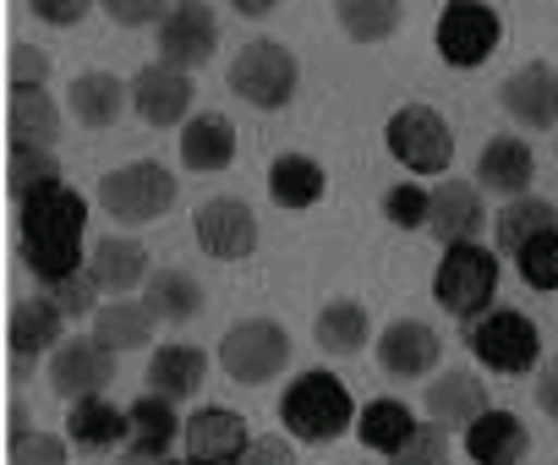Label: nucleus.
Segmentation results:
<instances>
[{
  "mask_svg": "<svg viewBox=\"0 0 558 465\" xmlns=\"http://www.w3.org/2000/svg\"><path fill=\"white\" fill-rule=\"evenodd\" d=\"M324 186H329V175L313 154H279L268 164V197L279 208H313L324 197Z\"/></svg>",
  "mask_w": 558,
  "mask_h": 465,
  "instance_id": "27",
  "label": "nucleus"
},
{
  "mask_svg": "<svg viewBox=\"0 0 558 465\" xmlns=\"http://www.w3.org/2000/svg\"><path fill=\"white\" fill-rule=\"evenodd\" d=\"M88 269L99 274V285H105V291L132 296V291L148 280V247H143V242H132V236H105V242L94 247V264H88Z\"/></svg>",
  "mask_w": 558,
  "mask_h": 465,
  "instance_id": "29",
  "label": "nucleus"
},
{
  "mask_svg": "<svg viewBox=\"0 0 558 465\" xmlns=\"http://www.w3.org/2000/svg\"><path fill=\"white\" fill-rule=\"evenodd\" d=\"M378 367L389 372V378H427L433 367H438V356H444V340H438V329L433 323H422V318H400V323H389L384 334H378Z\"/></svg>",
  "mask_w": 558,
  "mask_h": 465,
  "instance_id": "16",
  "label": "nucleus"
},
{
  "mask_svg": "<svg viewBox=\"0 0 558 465\" xmlns=\"http://www.w3.org/2000/svg\"><path fill=\"white\" fill-rule=\"evenodd\" d=\"M83 192H72L66 181L34 192L28 203H17V253L28 264V274H39L45 285L83 269Z\"/></svg>",
  "mask_w": 558,
  "mask_h": 465,
  "instance_id": "1",
  "label": "nucleus"
},
{
  "mask_svg": "<svg viewBox=\"0 0 558 465\" xmlns=\"http://www.w3.org/2000/svg\"><path fill=\"white\" fill-rule=\"evenodd\" d=\"M56 181H61L56 148H39V143H12L7 148V192H12V203H28L34 192H45Z\"/></svg>",
  "mask_w": 558,
  "mask_h": 465,
  "instance_id": "35",
  "label": "nucleus"
},
{
  "mask_svg": "<svg viewBox=\"0 0 558 465\" xmlns=\"http://www.w3.org/2000/svg\"><path fill=\"white\" fill-rule=\"evenodd\" d=\"M143 302L159 323H186V318L203 313V285L181 269H159V274L143 280Z\"/></svg>",
  "mask_w": 558,
  "mask_h": 465,
  "instance_id": "32",
  "label": "nucleus"
},
{
  "mask_svg": "<svg viewBox=\"0 0 558 465\" xmlns=\"http://www.w3.org/2000/svg\"><path fill=\"white\" fill-rule=\"evenodd\" d=\"M536 400H542V411L558 421V362L542 367V378H536Z\"/></svg>",
  "mask_w": 558,
  "mask_h": 465,
  "instance_id": "45",
  "label": "nucleus"
},
{
  "mask_svg": "<svg viewBox=\"0 0 558 465\" xmlns=\"http://www.w3.org/2000/svg\"><path fill=\"white\" fill-rule=\"evenodd\" d=\"M175 438H186V421L175 416V400H170V394H143V400L132 405L126 460H165Z\"/></svg>",
  "mask_w": 558,
  "mask_h": 465,
  "instance_id": "18",
  "label": "nucleus"
},
{
  "mask_svg": "<svg viewBox=\"0 0 558 465\" xmlns=\"http://www.w3.org/2000/svg\"><path fill=\"white\" fill-rule=\"evenodd\" d=\"M175 192L181 186L159 159H132V164H121L99 181V203L110 208V219H126V224H148V219L170 213Z\"/></svg>",
  "mask_w": 558,
  "mask_h": 465,
  "instance_id": "6",
  "label": "nucleus"
},
{
  "mask_svg": "<svg viewBox=\"0 0 558 465\" xmlns=\"http://www.w3.org/2000/svg\"><path fill=\"white\" fill-rule=\"evenodd\" d=\"M504 39V23L493 7H482V0H449V7L438 12V56L454 66V72H471L482 66Z\"/></svg>",
  "mask_w": 558,
  "mask_h": 465,
  "instance_id": "9",
  "label": "nucleus"
},
{
  "mask_svg": "<svg viewBox=\"0 0 558 465\" xmlns=\"http://www.w3.org/2000/svg\"><path fill=\"white\" fill-rule=\"evenodd\" d=\"M61 323H66V307L56 296H28V302H12V318H7V345H12V383H23L34 372V362L45 351L61 345Z\"/></svg>",
  "mask_w": 558,
  "mask_h": 465,
  "instance_id": "11",
  "label": "nucleus"
},
{
  "mask_svg": "<svg viewBox=\"0 0 558 465\" xmlns=\"http://www.w3.org/2000/svg\"><path fill=\"white\" fill-rule=\"evenodd\" d=\"M498 105L525 132H553L558 126V72L547 61H531V66L509 72L504 88H498Z\"/></svg>",
  "mask_w": 558,
  "mask_h": 465,
  "instance_id": "14",
  "label": "nucleus"
},
{
  "mask_svg": "<svg viewBox=\"0 0 558 465\" xmlns=\"http://www.w3.org/2000/svg\"><path fill=\"white\" fill-rule=\"evenodd\" d=\"M416 432V416H411V405H400V400H373V405H362V416H356V438L373 449V454H400L405 449V438Z\"/></svg>",
  "mask_w": 558,
  "mask_h": 465,
  "instance_id": "34",
  "label": "nucleus"
},
{
  "mask_svg": "<svg viewBox=\"0 0 558 465\" xmlns=\"http://www.w3.org/2000/svg\"><path fill=\"white\" fill-rule=\"evenodd\" d=\"M487 411V389L476 372H438L433 378V394H427V416L444 421V427H471L476 416Z\"/></svg>",
  "mask_w": 558,
  "mask_h": 465,
  "instance_id": "28",
  "label": "nucleus"
},
{
  "mask_svg": "<svg viewBox=\"0 0 558 465\" xmlns=\"http://www.w3.org/2000/svg\"><path fill=\"white\" fill-rule=\"evenodd\" d=\"M482 192L471 186V181H444V186H433V213H427V224H433V236H444V247L449 242H476V230H482Z\"/></svg>",
  "mask_w": 558,
  "mask_h": 465,
  "instance_id": "23",
  "label": "nucleus"
},
{
  "mask_svg": "<svg viewBox=\"0 0 558 465\" xmlns=\"http://www.w3.org/2000/svg\"><path fill=\"white\" fill-rule=\"evenodd\" d=\"M99 274L94 269H72V274H61V280H50V296L66 307V318H94L99 313Z\"/></svg>",
  "mask_w": 558,
  "mask_h": 465,
  "instance_id": "39",
  "label": "nucleus"
},
{
  "mask_svg": "<svg viewBox=\"0 0 558 465\" xmlns=\"http://www.w3.org/2000/svg\"><path fill=\"white\" fill-rule=\"evenodd\" d=\"M351 416H356V405H351L345 383H340L335 372H324V367L291 378L286 394H279V421H286V432L302 438V443H329V438H340Z\"/></svg>",
  "mask_w": 558,
  "mask_h": 465,
  "instance_id": "2",
  "label": "nucleus"
},
{
  "mask_svg": "<svg viewBox=\"0 0 558 465\" xmlns=\"http://www.w3.org/2000/svg\"><path fill=\"white\" fill-rule=\"evenodd\" d=\"M384 213H389V224H400V230H422L427 213H433V192H427L422 181H400V186L384 192Z\"/></svg>",
  "mask_w": 558,
  "mask_h": 465,
  "instance_id": "38",
  "label": "nucleus"
},
{
  "mask_svg": "<svg viewBox=\"0 0 558 465\" xmlns=\"http://www.w3.org/2000/svg\"><path fill=\"white\" fill-rule=\"evenodd\" d=\"M7 454H12V465H66V460H72V443L34 427V432H28L23 443H12Z\"/></svg>",
  "mask_w": 558,
  "mask_h": 465,
  "instance_id": "41",
  "label": "nucleus"
},
{
  "mask_svg": "<svg viewBox=\"0 0 558 465\" xmlns=\"http://www.w3.org/2000/svg\"><path fill=\"white\" fill-rule=\"evenodd\" d=\"M286 362H291V334L274 318H241L219 340V367L235 383H268L286 372Z\"/></svg>",
  "mask_w": 558,
  "mask_h": 465,
  "instance_id": "7",
  "label": "nucleus"
},
{
  "mask_svg": "<svg viewBox=\"0 0 558 465\" xmlns=\"http://www.w3.org/2000/svg\"><path fill=\"white\" fill-rule=\"evenodd\" d=\"M192 72L170 66V61H154L132 77V110L148 121V126H175L192 115Z\"/></svg>",
  "mask_w": 558,
  "mask_h": 465,
  "instance_id": "15",
  "label": "nucleus"
},
{
  "mask_svg": "<svg viewBox=\"0 0 558 465\" xmlns=\"http://www.w3.org/2000/svg\"><path fill=\"white\" fill-rule=\"evenodd\" d=\"M230 159H235V126H230V115H219V110L192 115L186 132H181V164L214 175V170H225Z\"/></svg>",
  "mask_w": 558,
  "mask_h": 465,
  "instance_id": "26",
  "label": "nucleus"
},
{
  "mask_svg": "<svg viewBox=\"0 0 558 465\" xmlns=\"http://www.w3.org/2000/svg\"><path fill=\"white\" fill-rule=\"evenodd\" d=\"M553 224H558V208H553L547 197H536V192H520V197H509V203L498 208V219H493V242H498L504 258H520V247L536 242L542 230H553Z\"/></svg>",
  "mask_w": 558,
  "mask_h": 465,
  "instance_id": "24",
  "label": "nucleus"
},
{
  "mask_svg": "<svg viewBox=\"0 0 558 465\" xmlns=\"http://www.w3.org/2000/svg\"><path fill=\"white\" fill-rule=\"evenodd\" d=\"M531 181H536V154H531V143H520V137H493V143L482 148V159H476V186H482V192L520 197V192H531Z\"/></svg>",
  "mask_w": 558,
  "mask_h": 465,
  "instance_id": "20",
  "label": "nucleus"
},
{
  "mask_svg": "<svg viewBox=\"0 0 558 465\" xmlns=\"http://www.w3.org/2000/svg\"><path fill=\"white\" fill-rule=\"evenodd\" d=\"M514 264H520V280H525L531 291H558V224L542 230L536 242H525Z\"/></svg>",
  "mask_w": 558,
  "mask_h": 465,
  "instance_id": "37",
  "label": "nucleus"
},
{
  "mask_svg": "<svg viewBox=\"0 0 558 465\" xmlns=\"http://www.w3.org/2000/svg\"><path fill=\"white\" fill-rule=\"evenodd\" d=\"M246 443H252V427L225 405H203L186 416V460H197V465L246 460Z\"/></svg>",
  "mask_w": 558,
  "mask_h": 465,
  "instance_id": "17",
  "label": "nucleus"
},
{
  "mask_svg": "<svg viewBox=\"0 0 558 465\" xmlns=\"http://www.w3.org/2000/svg\"><path fill=\"white\" fill-rule=\"evenodd\" d=\"M433 296L444 313H454L460 323L476 318L482 307H493L498 296V258L482 247V242H449L444 247V264L433 274Z\"/></svg>",
  "mask_w": 558,
  "mask_h": 465,
  "instance_id": "4",
  "label": "nucleus"
},
{
  "mask_svg": "<svg viewBox=\"0 0 558 465\" xmlns=\"http://www.w3.org/2000/svg\"><path fill=\"white\" fill-rule=\"evenodd\" d=\"M28 7H34V17L50 23V28H77V23L99 7V0H28Z\"/></svg>",
  "mask_w": 558,
  "mask_h": 465,
  "instance_id": "44",
  "label": "nucleus"
},
{
  "mask_svg": "<svg viewBox=\"0 0 558 465\" xmlns=\"http://www.w3.org/2000/svg\"><path fill=\"white\" fill-rule=\"evenodd\" d=\"M197 247L214 258V264H241L257 253V213L241 203V197H208L197 203Z\"/></svg>",
  "mask_w": 558,
  "mask_h": 465,
  "instance_id": "10",
  "label": "nucleus"
},
{
  "mask_svg": "<svg viewBox=\"0 0 558 465\" xmlns=\"http://www.w3.org/2000/svg\"><path fill=\"white\" fill-rule=\"evenodd\" d=\"M110 378H116V351L99 340V334H77V340H61L56 351H50V389L72 405V400H83V394H105L110 389Z\"/></svg>",
  "mask_w": 558,
  "mask_h": 465,
  "instance_id": "12",
  "label": "nucleus"
},
{
  "mask_svg": "<svg viewBox=\"0 0 558 465\" xmlns=\"http://www.w3.org/2000/svg\"><path fill=\"white\" fill-rule=\"evenodd\" d=\"M230 7H235L241 17H268V12L279 7V0H230Z\"/></svg>",
  "mask_w": 558,
  "mask_h": 465,
  "instance_id": "48",
  "label": "nucleus"
},
{
  "mask_svg": "<svg viewBox=\"0 0 558 465\" xmlns=\"http://www.w3.org/2000/svg\"><path fill=\"white\" fill-rule=\"evenodd\" d=\"M465 454H471L476 465H514V460L531 454V432H525L520 416L487 405V411L465 427Z\"/></svg>",
  "mask_w": 558,
  "mask_h": 465,
  "instance_id": "19",
  "label": "nucleus"
},
{
  "mask_svg": "<svg viewBox=\"0 0 558 465\" xmlns=\"http://www.w3.org/2000/svg\"><path fill=\"white\" fill-rule=\"evenodd\" d=\"M367 334H373V323H367L362 302H329L313 323V340H318L324 356H356L367 345Z\"/></svg>",
  "mask_w": 558,
  "mask_h": 465,
  "instance_id": "33",
  "label": "nucleus"
},
{
  "mask_svg": "<svg viewBox=\"0 0 558 465\" xmlns=\"http://www.w3.org/2000/svg\"><path fill=\"white\" fill-rule=\"evenodd\" d=\"M208 378V356L197 345H165L148 356V389L154 394H170V400H186L197 394Z\"/></svg>",
  "mask_w": 558,
  "mask_h": 465,
  "instance_id": "31",
  "label": "nucleus"
},
{
  "mask_svg": "<svg viewBox=\"0 0 558 465\" xmlns=\"http://www.w3.org/2000/svg\"><path fill=\"white\" fill-rule=\"evenodd\" d=\"M400 465H438V460H449V432H444V421H416V432L405 438V449L395 454Z\"/></svg>",
  "mask_w": 558,
  "mask_h": 465,
  "instance_id": "40",
  "label": "nucleus"
},
{
  "mask_svg": "<svg viewBox=\"0 0 558 465\" xmlns=\"http://www.w3.org/2000/svg\"><path fill=\"white\" fill-rule=\"evenodd\" d=\"M126 432H132V411L110 405L105 394H83V400H72V411H66V438H72L77 449H88V454L126 443Z\"/></svg>",
  "mask_w": 558,
  "mask_h": 465,
  "instance_id": "21",
  "label": "nucleus"
},
{
  "mask_svg": "<svg viewBox=\"0 0 558 465\" xmlns=\"http://www.w3.org/2000/svg\"><path fill=\"white\" fill-rule=\"evenodd\" d=\"M126 83L116 77V72H83V77H72V88H66V105H72V115L88 126V132H105V126H116L121 115H126Z\"/></svg>",
  "mask_w": 558,
  "mask_h": 465,
  "instance_id": "22",
  "label": "nucleus"
},
{
  "mask_svg": "<svg viewBox=\"0 0 558 465\" xmlns=\"http://www.w3.org/2000/svg\"><path fill=\"white\" fill-rule=\"evenodd\" d=\"M99 12L116 28H148V23H165L170 0H99Z\"/></svg>",
  "mask_w": 558,
  "mask_h": 465,
  "instance_id": "42",
  "label": "nucleus"
},
{
  "mask_svg": "<svg viewBox=\"0 0 558 465\" xmlns=\"http://www.w3.org/2000/svg\"><path fill=\"white\" fill-rule=\"evenodd\" d=\"M400 17H405L400 0H340V7H335V23L356 45H384L400 28Z\"/></svg>",
  "mask_w": 558,
  "mask_h": 465,
  "instance_id": "36",
  "label": "nucleus"
},
{
  "mask_svg": "<svg viewBox=\"0 0 558 465\" xmlns=\"http://www.w3.org/2000/svg\"><path fill=\"white\" fill-rule=\"evenodd\" d=\"M7 72H12V88H45L50 83V56L39 45H12Z\"/></svg>",
  "mask_w": 558,
  "mask_h": 465,
  "instance_id": "43",
  "label": "nucleus"
},
{
  "mask_svg": "<svg viewBox=\"0 0 558 465\" xmlns=\"http://www.w3.org/2000/svg\"><path fill=\"white\" fill-rule=\"evenodd\" d=\"M154 313L148 302H132V296H116V302H99L94 313V334L110 345V351H143L154 340Z\"/></svg>",
  "mask_w": 558,
  "mask_h": 465,
  "instance_id": "30",
  "label": "nucleus"
},
{
  "mask_svg": "<svg viewBox=\"0 0 558 465\" xmlns=\"http://www.w3.org/2000/svg\"><path fill=\"white\" fill-rule=\"evenodd\" d=\"M219 50V17L203 7V0H175L159 23V61L181 66V72H197L203 61H214Z\"/></svg>",
  "mask_w": 558,
  "mask_h": 465,
  "instance_id": "13",
  "label": "nucleus"
},
{
  "mask_svg": "<svg viewBox=\"0 0 558 465\" xmlns=\"http://www.w3.org/2000/svg\"><path fill=\"white\" fill-rule=\"evenodd\" d=\"M28 432H34V421H28V405H23V400H12V411H7V438H12V443H23ZM12 443H7V449H12Z\"/></svg>",
  "mask_w": 558,
  "mask_h": 465,
  "instance_id": "46",
  "label": "nucleus"
},
{
  "mask_svg": "<svg viewBox=\"0 0 558 465\" xmlns=\"http://www.w3.org/2000/svg\"><path fill=\"white\" fill-rule=\"evenodd\" d=\"M465 351H476V362L487 372H531L536 356H542V334L525 313L514 307H482L476 318H465Z\"/></svg>",
  "mask_w": 558,
  "mask_h": 465,
  "instance_id": "3",
  "label": "nucleus"
},
{
  "mask_svg": "<svg viewBox=\"0 0 558 465\" xmlns=\"http://www.w3.org/2000/svg\"><path fill=\"white\" fill-rule=\"evenodd\" d=\"M246 460H252V465H257V460L286 465V460H291V443H274V438H268V443H246Z\"/></svg>",
  "mask_w": 558,
  "mask_h": 465,
  "instance_id": "47",
  "label": "nucleus"
},
{
  "mask_svg": "<svg viewBox=\"0 0 558 465\" xmlns=\"http://www.w3.org/2000/svg\"><path fill=\"white\" fill-rule=\"evenodd\" d=\"M384 143H389V154H395L411 175H444L449 159H454V132H449V121H444L433 105H405V110H395Z\"/></svg>",
  "mask_w": 558,
  "mask_h": 465,
  "instance_id": "8",
  "label": "nucleus"
},
{
  "mask_svg": "<svg viewBox=\"0 0 558 465\" xmlns=\"http://www.w3.org/2000/svg\"><path fill=\"white\" fill-rule=\"evenodd\" d=\"M296 56L279 39H252L235 61H230V94L252 110H286L296 99Z\"/></svg>",
  "mask_w": 558,
  "mask_h": 465,
  "instance_id": "5",
  "label": "nucleus"
},
{
  "mask_svg": "<svg viewBox=\"0 0 558 465\" xmlns=\"http://www.w3.org/2000/svg\"><path fill=\"white\" fill-rule=\"evenodd\" d=\"M56 137H61V105L45 88H12V99H7V143L56 148Z\"/></svg>",
  "mask_w": 558,
  "mask_h": 465,
  "instance_id": "25",
  "label": "nucleus"
}]
</instances>
